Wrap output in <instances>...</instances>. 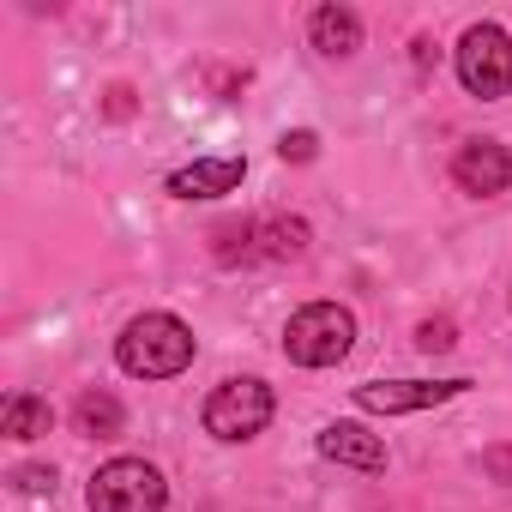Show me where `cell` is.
Returning a JSON list of instances; mask_svg holds the SVG:
<instances>
[{"label": "cell", "mask_w": 512, "mask_h": 512, "mask_svg": "<svg viewBox=\"0 0 512 512\" xmlns=\"http://www.w3.org/2000/svg\"><path fill=\"white\" fill-rule=\"evenodd\" d=\"M193 350H199V338H193V326L175 320V314H139V320H127V332L115 338V362H121L133 380H175V374L193 362Z\"/></svg>", "instance_id": "1"}, {"label": "cell", "mask_w": 512, "mask_h": 512, "mask_svg": "<svg viewBox=\"0 0 512 512\" xmlns=\"http://www.w3.org/2000/svg\"><path fill=\"white\" fill-rule=\"evenodd\" d=\"M356 344V314L338 302H308L284 326V356L296 368H338Z\"/></svg>", "instance_id": "2"}, {"label": "cell", "mask_w": 512, "mask_h": 512, "mask_svg": "<svg viewBox=\"0 0 512 512\" xmlns=\"http://www.w3.org/2000/svg\"><path fill=\"white\" fill-rule=\"evenodd\" d=\"M452 67H458V85L482 103H500L512 91V37L500 25H470L452 49Z\"/></svg>", "instance_id": "3"}, {"label": "cell", "mask_w": 512, "mask_h": 512, "mask_svg": "<svg viewBox=\"0 0 512 512\" xmlns=\"http://www.w3.org/2000/svg\"><path fill=\"white\" fill-rule=\"evenodd\" d=\"M91 512H163L169 506V482L157 464L145 458H109L91 476Z\"/></svg>", "instance_id": "4"}, {"label": "cell", "mask_w": 512, "mask_h": 512, "mask_svg": "<svg viewBox=\"0 0 512 512\" xmlns=\"http://www.w3.org/2000/svg\"><path fill=\"white\" fill-rule=\"evenodd\" d=\"M272 410H278V398H272V386L266 380H253V374H241V380H223L211 398H205V434H217V440H253L266 422H272Z\"/></svg>", "instance_id": "5"}, {"label": "cell", "mask_w": 512, "mask_h": 512, "mask_svg": "<svg viewBox=\"0 0 512 512\" xmlns=\"http://www.w3.org/2000/svg\"><path fill=\"white\" fill-rule=\"evenodd\" d=\"M458 392H470V380H368V386H356V404L374 416H410V410H434Z\"/></svg>", "instance_id": "6"}, {"label": "cell", "mask_w": 512, "mask_h": 512, "mask_svg": "<svg viewBox=\"0 0 512 512\" xmlns=\"http://www.w3.org/2000/svg\"><path fill=\"white\" fill-rule=\"evenodd\" d=\"M452 181L476 199H494L512 187V151L500 139H464L458 157H452Z\"/></svg>", "instance_id": "7"}, {"label": "cell", "mask_w": 512, "mask_h": 512, "mask_svg": "<svg viewBox=\"0 0 512 512\" xmlns=\"http://www.w3.org/2000/svg\"><path fill=\"white\" fill-rule=\"evenodd\" d=\"M241 175H247L241 157H199V163H187V169L169 175V193L175 199H223V193L241 187Z\"/></svg>", "instance_id": "8"}, {"label": "cell", "mask_w": 512, "mask_h": 512, "mask_svg": "<svg viewBox=\"0 0 512 512\" xmlns=\"http://www.w3.org/2000/svg\"><path fill=\"white\" fill-rule=\"evenodd\" d=\"M320 458L350 464V470H386V440L368 434L362 422H332L320 428Z\"/></svg>", "instance_id": "9"}, {"label": "cell", "mask_w": 512, "mask_h": 512, "mask_svg": "<svg viewBox=\"0 0 512 512\" xmlns=\"http://www.w3.org/2000/svg\"><path fill=\"white\" fill-rule=\"evenodd\" d=\"M308 37H314V49H320V55L344 61V55H356V49H362V19H356L350 7H320V13L308 19Z\"/></svg>", "instance_id": "10"}, {"label": "cell", "mask_w": 512, "mask_h": 512, "mask_svg": "<svg viewBox=\"0 0 512 512\" xmlns=\"http://www.w3.org/2000/svg\"><path fill=\"white\" fill-rule=\"evenodd\" d=\"M308 253V223L302 217H272L253 229V260H302Z\"/></svg>", "instance_id": "11"}, {"label": "cell", "mask_w": 512, "mask_h": 512, "mask_svg": "<svg viewBox=\"0 0 512 512\" xmlns=\"http://www.w3.org/2000/svg\"><path fill=\"white\" fill-rule=\"evenodd\" d=\"M73 428L91 434V440H115V434L127 428V410H121V398H109V392H85V398L73 404Z\"/></svg>", "instance_id": "12"}, {"label": "cell", "mask_w": 512, "mask_h": 512, "mask_svg": "<svg viewBox=\"0 0 512 512\" xmlns=\"http://www.w3.org/2000/svg\"><path fill=\"white\" fill-rule=\"evenodd\" d=\"M0 434H13V440L49 434V404L31 398V392H13V398H7V416H0Z\"/></svg>", "instance_id": "13"}, {"label": "cell", "mask_w": 512, "mask_h": 512, "mask_svg": "<svg viewBox=\"0 0 512 512\" xmlns=\"http://www.w3.org/2000/svg\"><path fill=\"white\" fill-rule=\"evenodd\" d=\"M253 229H260L253 217H241V223H223V229H217V260H223V266L253 260Z\"/></svg>", "instance_id": "14"}, {"label": "cell", "mask_w": 512, "mask_h": 512, "mask_svg": "<svg viewBox=\"0 0 512 512\" xmlns=\"http://www.w3.org/2000/svg\"><path fill=\"white\" fill-rule=\"evenodd\" d=\"M278 157H284V163H314V157H320V133H308V127L284 133V139H278Z\"/></svg>", "instance_id": "15"}, {"label": "cell", "mask_w": 512, "mask_h": 512, "mask_svg": "<svg viewBox=\"0 0 512 512\" xmlns=\"http://www.w3.org/2000/svg\"><path fill=\"white\" fill-rule=\"evenodd\" d=\"M416 344L434 356V350H452V344H458V332H452V320H422V326H416Z\"/></svg>", "instance_id": "16"}, {"label": "cell", "mask_w": 512, "mask_h": 512, "mask_svg": "<svg viewBox=\"0 0 512 512\" xmlns=\"http://www.w3.org/2000/svg\"><path fill=\"white\" fill-rule=\"evenodd\" d=\"M13 482H19L25 494H55V470H49V464H25V470H13Z\"/></svg>", "instance_id": "17"}]
</instances>
